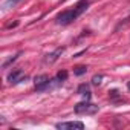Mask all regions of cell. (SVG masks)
Wrapping results in <instances>:
<instances>
[{"mask_svg":"<svg viewBox=\"0 0 130 130\" xmlns=\"http://www.w3.org/2000/svg\"><path fill=\"white\" fill-rule=\"evenodd\" d=\"M80 95H84V93H87L89 92V86L87 84H80V87H78V90H77Z\"/></svg>","mask_w":130,"mask_h":130,"instance_id":"cell-8","label":"cell"},{"mask_svg":"<svg viewBox=\"0 0 130 130\" xmlns=\"http://www.w3.org/2000/svg\"><path fill=\"white\" fill-rule=\"evenodd\" d=\"M86 71H87V68L80 66V68H77V69H75V75H83V74H86Z\"/></svg>","mask_w":130,"mask_h":130,"instance_id":"cell-10","label":"cell"},{"mask_svg":"<svg viewBox=\"0 0 130 130\" xmlns=\"http://www.w3.org/2000/svg\"><path fill=\"white\" fill-rule=\"evenodd\" d=\"M57 78L60 80V81H64L68 78V72L66 71H63V72H58V75H57Z\"/></svg>","mask_w":130,"mask_h":130,"instance_id":"cell-9","label":"cell"},{"mask_svg":"<svg viewBox=\"0 0 130 130\" xmlns=\"http://www.w3.org/2000/svg\"><path fill=\"white\" fill-rule=\"evenodd\" d=\"M98 110H100V107H98L96 104L89 103V101L78 103V104L75 106V113H78V115H95Z\"/></svg>","mask_w":130,"mask_h":130,"instance_id":"cell-2","label":"cell"},{"mask_svg":"<svg viewBox=\"0 0 130 130\" xmlns=\"http://www.w3.org/2000/svg\"><path fill=\"white\" fill-rule=\"evenodd\" d=\"M86 9H87V0H81L77 8H74V9H71V11H64V12L58 14V17H57V23H58V25H69V23H72L74 20H77V19L86 11Z\"/></svg>","mask_w":130,"mask_h":130,"instance_id":"cell-1","label":"cell"},{"mask_svg":"<svg viewBox=\"0 0 130 130\" xmlns=\"http://www.w3.org/2000/svg\"><path fill=\"white\" fill-rule=\"evenodd\" d=\"M63 47H58V49H55L54 52H51V54H47L46 55V58H44V63H54V61H57L58 60V57L63 54Z\"/></svg>","mask_w":130,"mask_h":130,"instance_id":"cell-6","label":"cell"},{"mask_svg":"<svg viewBox=\"0 0 130 130\" xmlns=\"http://www.w3.org/2000/svg\"><path fill=\"white\" fill-rule=\"evenodd\" d=\"M23 78H26V75L23 74L22 69H15V71H12V72L8 75V81H9L11 84H17V83H20Z\"/></svg>","mask_w":130,"mask_h":130,"instance_id":"cell-4","label":"cell"},{"mask_svg":"<svg viewBox=\"0 0 130 130\" xmlns=\"http://www.w3.org/2000/svg\"><path fill=\"white\" fill-rule=\"evenodd\" d=\"M19 55H20V54H19ZM19 55H15V57H11V58H9L8 61H5V63H3V68H8L9 64L12 63V61H15V60H17V57H19Z\"/></svg>","mask_w":130,"mask_h":130,"instance_id":"cell-12","label":"cell"},{"mask_svg":"<svg viewBox=\"0 0 130 130\" xmlns=\"http://www.w3.org/2000/svg\"><path fill=\"white\" fill-rule=\"evenodd\" d=\"M49 81H51V80H49L47 75H37V77L34 78V83H35L37 90H46V86H47Z\"/></svg>","mask_w":130,"mask_h":130,"instance_id":"cell-5","label":"cell"},{"mask_svg":"<svg viewBox=\"0 0 130 130\" xmlns=\"http://www.w3.org/2000/svg\"><path fill=\"white\" fill-rule=\"evenodd\" d=\"M109 93H110V96H112V98H116V96H119V95H118V90H112V92H109Z\"/></svg>","mask_w":130,"mask_h":130,"instance_id":"cell-13","label":"cell"},{"mask_svg":"<svg viewBox=\"0 0 130 130\" xmlns=\"http://www.w3.org/2000/svg\"><path fill=\"white\" fill-rule=\"evenodd\" d=\"M55 127L61 128V130H83L84 124L80 121H69V122H58V124H55Z\"/></svg>","mask_w":130,"mask_h":130,"instance_id":"cell-3","label":"cell"},{"mask_svg":"<svg viewBox=\"0 0 130 130\" xmlns=\"http://www.w3.org/2000/svg\"><path fill=\"white\" fill-rule=\"evenodd\" d=\"M22 2H25V0H5V2H3V5H2V11L12 9V8H15L17 5H20Z\"/></svg>","mask_w":130,"mask_h":130,"instance_id":"cell-7","label":"cell"},{"mask_svg":"<svg viewBox=\"0 0 130 130\" xmlns=\"http://www.w3.org/2000/svg\"><path fill=\"white\" fill-rule=\"evenodd\" d=\"M101 80H103V75H95V77L92 78V83H93L95 86H98V84H101Z\"/></svg>","mask_w":130,"mask_h":130,"instance_id":"cell-11","label":"cell"}]
</instances>
